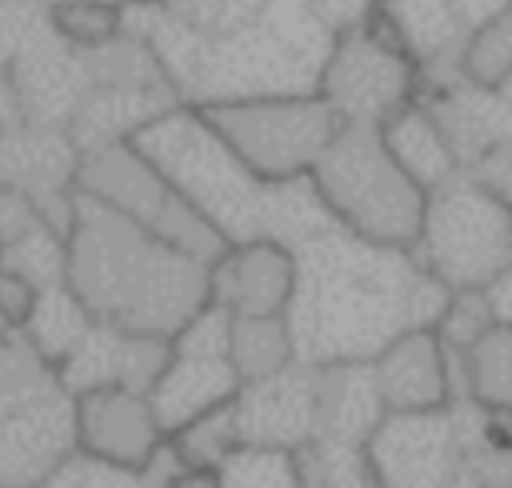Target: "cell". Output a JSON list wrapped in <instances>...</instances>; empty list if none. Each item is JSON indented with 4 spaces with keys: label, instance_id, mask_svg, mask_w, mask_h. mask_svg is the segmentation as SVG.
Here are the masks:
<instances>
[{
    "label": "cell",
    "instance_id": "d4e9b609",
    "mask_svg": "<svg viewBox=\"0 0 512 488\" xmlns=\"http://www.w3.org/2000/svg\"><path fill=\"white\" fill-rule=\"evenodd\" d=\"M456 404L468 400L480 412H512V328L484 332L464 356L452 352Z\"/></svg>",
    "mask_w": 512,
    "mask_h": 488
},
{
    "label": "cell",
    "instance_id": "b9f144b4",
    "mask_svg": "<svg viewBox=\"0 0 512 488\" xmlns=\"http://www.w3.org/2000/svg\"><path fill=\"white\" fill-rule=\"evenodd\" d=\"M484 296H488V308H492V320L500 324V328H512V264L484 288Z\"/></svg>",
    "mask_w": 512,
    "mask_h": 488
},
{
    "label": "cell",
    "instance_id": "d6986e66",
    "mask_svg": "<svg viewBox=\"0 0 512 488\" xmlns=\"http://www.w3.org/2000/svg\"><path fill=\"white\" fill-rule=\"evenodd\" d=\"M372 372H376V388L384 396L388 416L440 412L456 404L452 352L444 348L436 328H412L396 336L372 360Z\"/></svg>",
    "mask_w": 512,
    "mask_h": 488
},
{
    "label": "cell",
    "instance_id": "d6a6232c",
    "mask_svg": "<svg viewBox=\"0 0 512 488\" xmlns=\"http://www.w3.org/2000/svg\"><path fill=\"white\" fill-rule=\"evenodd\" d=\"M48 20L80 52H92V48L108 44L124 28L120 4H108V0H68V4L48 8Z\"/></svg>",
    "mask_w": 512,
    "mask_h": 488
},
{
    "label": "cell",
    "instance_id": "e575fe53",
    "mask_svg": "<svg viewBox=\"0 0 512 488\" xmlns=\"http://www.w3.org/2000/svg\"><path fill=\"white\" fill-rule=\"evenodd\" d=\"M220 488H300V468L288 452L240 448L220 468Z\"/></svg>",
    "mask_w": 512,
    "mask_h": 488
},
{
    "label": "cell",
    "instance_id": "ffe728a7",
    "mask_svg": "<svg viewBox=\"0 0 512 488\" xmlns=\"http://www.w3.org/2000/svg\"><path fill=\"white\" fill-rule=\"evenodd\" d=\"M0 268L40 292L68 280V236L20 192L0 188Z\"/></svg>",
    "mask_w": 512,
    "mask_h": 488
},
{
    "label": "cell",
    "instance_id": "f6af8a7d",
    "mask_svg": "<svg viewBox=\"0 0 512 488\" xmlns=\"http://www.w3.org/2000/svg\"><path fill=\"white\" fill-rule=\"evenodd\" d=\"M44 8H56V4H68V0H40ZM108 4H124V0H108Z\"/></svg>",
    "mask_w": 512,
    "mask_h": 488
},
{
    "label": "cell",
    "instance_id": "5b68a950",
    "mask_svg": "<svg viewBox=\"0 0 512 488\" xmlns=\"http://www.w3.org/2000/svg\"><path fill=\"white\" fill-rule=\"evenodd\" d=\"M336 224L360 240L412 252L424 228L428 192L396 164L380 128L344 124L312 172Z\"/></svg>",
    "mask_w": 512,
    "mask_h": 488
},
{
    "label": "cell",
    "instance_id": "7dc6e473",
    "mask_svg": "<svg viewBox=\"0 0 512 488\" xmlns=\"http://www.w3.org/2000/svg\"><path fill=\"white\" fill-rule=\"evenodd\" d=\"M152 488H156V484H152Z\"/></svg>",
    "mask_w": 512,
    "mask_h": 488
},
{
    "label": "cell",
    "instance_id": "d590c367",
    "mask_svg": "<svg viewBox=\"0 0 512 488\" xmlns=\"http://www.w3.org/2000/svg\"><path fill=\"white\" fill-rule=\"evenodd\" d=\"M40 488H152V476L136 472V468H120L112 460H100V456H88L76 448Z\"/></svg>",
    "mask_w": 512,
    "mask_h": 488
},
{
    "label": "cell",
    "instance_id": "3957f363",
    "mask_svg": "<svg viewBox=\"0 0 512 488\" xmlns=\"http://www.w3.org/2000/svg\"><path fill=\"white\" fill-rule=\"evenodd\" d=\"M336 36L308 4L272 0L268 12L236 36L204 40L196 72L180 92L188 108H220L280 96H320Z\"/></svg>",
    "mask_w": 512,
    "mask_h": 488
},
{
    "label": "cell",
    "instance_id": "ee69618b",
    "mask_svg": "<svg viewBox=\"0 0 512 488\" xmlns=\"http://www.w3.org/2000/svg\"><path fill=\"white\" fill-rule=\"evenodd\" d=\"M12 332H16V328H12V324L4 320V312H0V340H4V336H12Z\"/></svg>",
    "mask_w": 512,
    "mask_h": 488
},
{
    "label": "cell",
    "instance_id": "f546056e",
    "mask_svg": "<svg viewBox=\"0 0 512 488\" xmlns=\"http://www.w3.org/2000/svg\"><path fill=\"white\" fill-rule=\"evenodd\" d=\"M460 76L484 92H500L512 80V4L468 32L460 48Z\"/></svg>",
    "mask_w": 512,
    "mask_h": 488
},
{
    "label": "cell",
    "instance_id": "44dd1931",
    "mask_svg": "<svg viewBox=\"0 0 512 488\" xmlns=\"http://www.w3.org/2000/svg\"><path fill=\"white\" fill-rule=\"evenodd\" d=\"M176 104H180V96L172 88H104V84H92V92L84 96L80 112L68 124V136L80 148V156L112 148V144H132L148 124H156Z\"/></svg>",
    "mask_w": 512,
    "mask_h": 488
},
{
    "label": "cell",
    "instance_id": "4fadbf2b",
    "mask_svg": "<svg viewBox=\"0 0 512 488\" xmlns=\"http://www.w3.org/2000/svg\"><path fill=\"white\" fill-rule=\"evenodd\" d=\"M364 452L380 476V488H464L460 404L440 412L384 416Z\"/></svg>",
    "mask_w": 512,
    "mask_h": 488
},
{
    "label": "cell",
    "instance_id": "ab89813d",
    "mask_svg": "<svg viewBox=\"0 0 512 488\" xmlns=\"http://www.w3.org/2000/svg\"><path fill=\"white\" fill-rule=\"evenodd\" d=\"M468 176H472L480 188H488L496 200H504V204L512 208V132L500 136L496 144H488V148L480 152V160L468 168Z\"/></svg>",
    "mask_w": 512,
    "mask_h": 488
},
{
    "label": "cell",
    "instance_id": "4316f807",
    "mask_svg": "<svg viewBox=\"0 0 512 488\" xmlns=\"http://www.w3.org/2000/svg\"><path fill=\"white\" fill-rule=\"evenodd\" d=\"M92 324H96V316L88 312V304H84V300L68 288V280H64V284L44 288V292L36 296V308H32V316L24 320L20 336L32 344V352H36L48 368H60V364L84 344V336L92 332Z\"/></svg>",
    "mask_w": 512,
    "mask_h": 488
},
{
    "label": "cell",
    "instance_id": "f35d334b",
    "mask_svg": "<svg viewBox=\"0 0 512 488\" xmlns=\"http://www.w3.org/2000/svg\"><path fill=\"white\" fill-rule=\"evenodd\" d=\"M308 8H312V16L340 40V36H348V32L372 28V20L380 16L384 0H308Z\"/></svg>",
    "mask_w": 512,
    "mask_h": 488
},
{
    "label": "cell",
    "instance_id": "74e56055",
    "mask_svg": "<svg viewBox=\"0 0 512 488\" xmlns=\"http://www.w3.org/2000/svg\"><path fill=\"white\" fill-rule=\"evenodd\" d=\"M44 20H48V8L40 0H0V84L8 80L24 40Z\"/></svg>",
    "mask_w": 512,
    "mask_h": 488
},
{
    "label": "cell",
    "instance_id": "83f0119b",
    "mask_svg": "<svg viewBox=\"0 0 512 488\" xmlns=\"http://www.w3.org/2000/svg\"><path fill=\"white\" fill-rule=\"evenodd\" d=\"M228 352L240 384L276 376L288 364H296V344L284 316H232Z\"/></svg>",
    "mask_w": 512,
    "mask_h": 488
},
{
    "label": "cell",
    "instance_id": "f1b7e54d",
    "mask_svg": "<svg viewBox=\"0 0 512 488\" xmlns=\"http://www.w3.org/2000/svg\"><path fill=\"white\" fill-rule=\"evenodd\" d=\"M84 56H88L92 84H104V88H172L164 64L156 60V52L144 40L128 36V32L112 36L108 44H100V48H92Z\"/></svg>",
    "mask_w": 512,
    "mask_h": 488
},
{
    "label": "cell",
    "instance_id": "ba28073f",
    "mask_svg": "<svg viewBox=\"0 0 512 488\" xmlns=\"http://www.w3.org/2000/svg\"><path fill=\"white\" fill-rule=\"evenodd\" d=\"M76 188L204 264H212L228 248L224 236L160 176V168L136 144H112L80 156Z\"/></svg>",
    "mask_w": 512,
    "mask_h": 488
},
{
    "label": "cell",
    "instance_id": "8fae6325",
    "mask_svg": "<svg viewBox=\"0 0 512 488\" xmlns=\"http://www.w3.org/2000/svg\"><path fill=\"white\" fill-rule=\"evenodd\" d=\"M412 92H416L412 56L376 24L340 36L320 80V96L332 104V112L344 124H368V128H384L400 108L412 104Z\"/></svg>",
    "mask_w": 512,
    "mask_h": 488
},
{
    "label": "cell",
    "instance_id": "8992f818",
    "mask_svg": "<svg viewBox=\"0 0 512 488\" xmlns=\"http://www.w3.org/2000/svg\"><path fill=\"white\" fill-rule=\"evenodd\" d=\"M76 452V396L32 344L0 340V488H40Z\"/></svg>",
    "mask_w": 512,
    "mask_h": 488
},
{
    "label": "cell",
    "instance_id": "bcb514c9",
    "mask_svg": "<svg viewBox=\"0 0 512 488\" xmlns=\"http://www.w3.org/2000/svg\"><path fill=\"white\" fill-rule=\"evenodd\" d=\"M280 4H308V0H280Z\"/></svg>",
    "mask_w": 512,
    "mask_h": 488
},
{
    "label": "cell",
    "instance_id": "9a60e30c",
    "mask_svg": "<svg viewBox=\"0 0 512 488\" xmlns=\"http://www.w3.org/2000/svg\"><path fill=\"white\" fill-rule=\"evenodd\" d=\"M236 428L244 448L268 452H304L320 436V388L312 364H288L276 376L252 380L232 400Z\"/></svg>",
    "mask_w": 512,
    "mask_h": 488
},
{
    "label": "cell",
    "instance_id": "603a6c76",
    "mask_svg": "<svg viewBox=\"0 0 512 488\" xmlns=\"http://www.w3.org/2000/svg\"><path fill=\"white\" fill-rule=\"evenodd\" d=\"M388 152L396 156V164L424 188V192H436L444 188L448 180H456L464 168H460V156L448 140V132L440 128V120L432 116V108H420V104H408L400 108L384 128H380Z\"/></svg>",
    "mask_w": 512,
    "mask_h": 488
},
{
    "label": "cell",
    "instance_id": "ac0fdd59",
    "mask_svg": "<svg viewBox=\"0 0 512 488\" xmlns=\"http://www.w3.org/2000/svg\"><path fill=\"white\" fill-rule=\"evenodd\" d=\"M208 288L228 316H284L296 288V256L272 240L228 244L208 264Z\"/></svg>",
    "mask_w": 512,
    "mask_h": 488
},
{
    "label": "cell",
    "instance_id": "2e32d148",
    "mask_svg": "<svg viewBox=\"0 0 512 488\" xmlns=\"http://www.w3.org/2000/svg\"><path fill=\"white\" fill-rule=\"evenodd\" d=\"M168 436L152 412L148 392L104 388L76 396V448L120 468L148 472L164 452Z\"/></svg>",
    "mask_w": 512,
    "mask_h": 488
},
{
    "label": "cell",
    "instance_id": "7c38bea8",
    "mask_svg": "<svg viewBox=\"0 0 512 488\" xmlns=\"http://www.w3.org/2000/svg\"><path fill=\"white\" fill-rule=\"evenodd\" d=\"M88 92H92L88 56L72 48L52 28V20H44L24 40L8 80L0 84V128L16 120L68 128Z\"/></svg>",
    "mask_w": 512,
    "mask_h": 488
},
{
    "label": "cell",
    "instance_id": "836d02e7",
    "mask_svg": "<svg viewBox=\"0 0 512 488\" xmlns=\"http://www.w3.org/2000/svg\"><path fill=\"white\" fill-rule=\"evenodd\" d=\"M196 36L204 40H224L256 24L272 0H164Z\"/></svg>",
    "mask_w": 512,
    "mask_h": 488
},
{
    "label": "cell",
    "instance_id": "4dcf8cb0",
    "mask_svg": "<svg viewBox=\"0 0 512 488\" xmlns=\"http://www.w3.org/2000/svg\"><path fill=\"white\" fill-rule=\"evenodd\" d=\"M300 488H380V476L364 448L316 440L296 452Z\"/></svg>",
    "mask_w": 512,
    "mask_h": 488
},
{
    "label": "cell",
    "instance_id": "8d00e7d4",
    "mask_svg": "<svg viewBox=\"0 0 512 488\" xmlns=\"http://www.w3.org/2000/svg\"><path fill=\"white\" fill-rule=\"evenodd\" d=\"M492 328H496V320H492V308H488L484 288L452 292V300H448V308H444V316H440V324H436L444 348H448V352H460V356H464L484 332H492Z\"/></svg>",
    "mask_w": 512,
    "mask_h": 488
},
{
    "label": "cell",
    "instance_id": "60d3db41",
    "mask_svg": "<svg viewBox=\"0 0 512 488\" xmlns=\"http://www.w3.org/2000/svg\"><path fill=\"white\" fill-rule=\"evenodd\" d=\"M36 296H40V288H36L32 280H24V276H16V272H4V268H0V312H4V320H8L16 332H20V328H24V320L32 316Z\"/></svg>",
    "mask_w": 512,
    "mask_h": 488
},
{
    "label": "cell",
    "instance_id": "277c9868",
    "mask_svg": "<svg viewBox=\"0 0 512 488\" xmlns=\"http://www.w3.org/2000/svg\"><path fill=\"white\" fill-rule=\"evenodd\" d=\"M160 176L224 236V244L264 240V188L216 124L188 104H176L132 140Z\"/></svg>",
    "mask_w": 512,
    "mask_h": 488
},
{
    "label": "cell",
    "instance_id": "7a4b0ae2",
    "mask_svg": "<svg viewBox=\"0 0 512 488\" xmlns=\"http://www.w3.org/2000/svg\"><path fill=\"white\" fill-rule=\"evenodd\" d=\"M68 288L100 324L172 340L208 304V264L164 244L88 192H76Z\"/></svg>",
    "mask_w": 512,
    "mask_h": 488
},
{
    "label": "cell",
    "instance_id": "e0dca14e",
    "mask_svg": "<svg viewBox=\"0 0 512 488\" xmlns=\"http://www.w3.org/2000/svg\"><path fill=\"white\" fill-rule=\"evenodd\" d=\"M172 340L140 336L116 324H92L84 344L56 368L60 384L72 396L84 392H104V388H128V392H152L156 376L168 364Z\"/></svg>",
    "mask_w": 512,
    "mask_h": 488
},
{
    "label": "cell",
    "instance_id": "5bb4252c",
    "mask_svg": "<svg viewBox=\"0 0 512 488\" xmlns=\"http://www.w3.org/2000/svg\"><path fill=\"white\" fill-rule=\"evenodd\" d=\"M76 176L80 148L72 144L68 128H44L28 120L0 128V188L28 196L64 236L72 232L76 216Z\"/></svg>",
    "mask_w": 512,
    "mask_h": 488
},
{
    "label": "cell",
    "instance_id": "1f68e13d",
    "mask_svg": "<svg viewBox=\"0 0 512 488\" xmlns=\"http://www.w3.org/2000/svg\"><path fill=\"white\" fill-rule=\"evenodd\" d=\"M172 452L184 464H204V468H224L244 444H240V428H236V408L224 404L216 412H204L200 420H192L188 428H180L176 436H168Z\"/></svg>",
    "mask_w": 512,
    "mask_h": 488
},
{
    "label": "cell",
    "instance_id": "7bdbcfd3",
    "mask_svg": "<svg viewBox=\"0 0 512 488\" xmlns=\"http://www.w3.org/2000/svg\"><path fill=\"white\" fill-rule=\"evenodd\" d=\"M500 100H504V108H508V116H512V80L500 88Z\"/></svg>",
    "mask_w": 512,
    "mask_h": 488
},
{
    "label": "cell",
    "instance_id": "cb8c5ba5",
    "mask_svg": "<svg viewBox=\"0 0 512 488\" xmlns=\"http://www.w3.org/2000/svg\"><path fill=\"white\" fill-rule=\"evenodd\" d=\"M380 20L412 60L428 64L444 60L448 52H460L468 40V28L452 0H384Z\"/></svg>",
    "mask_w": 512,
    "mask_h": 488
},
{
    "label": "cell",
    "instance_id": "7402d4cb",
    "mask_svg": "<svg viewBox=\"0 0 512 488\" xmlns=\"http://www.w3.org/2000/svg\"><path fill=\"white\" fill-rule=\"evenodd\" d=\"M316 388H320V436L316 440L368 448L372 432L388 416L372 364L316 368Z\"/></svg>",
    "mask_w": 512,
    "mask_h": 488
},
{
    "label": "cell",
    "instance_id": "484cf974",
    "mask_svg": "<svg viewBox=\"0 0 512 488\" xmlns=\"http://www.w3.org/2000/svg\"><path fill=\"white\" fill-rule=\"evenodd\" d=\"M328 228H336V216L324 204L312 176L268 180V188H264V240L296 252L300 244L324 236Z\"/></svg>",
    "mask_w": 512,
    "mask_h": 488
},
{
    "label": "cell",
    "instance_id": "9c48e42d",
    "mask_svg": "<svg viewBox=\"0 0 512 488\" xmlns=\"http://www.w3.org/2000/svg\"><path fill=\"white\" fill-rule=\"evenodd\" d=\"M260 180L312 176L344 120L324 96H280L200 108Z\"/></svg>",
    "mask_w": 512,
    "mask_h": 488
},
{
    "label": "cell",
    "instance_id": "30bf717a",
    "mask_svg": "<svg viewBox=\"0 0 512 488\" xmlns=\"http://www.w3.org/2000/svg\"><path fill=\"white\" fill-rule=\"evenodd\" d=\"M228 340H232V316L216 304H208L188 328L172 336L168 364L148 392L164 436H176L204 412H216L240 396L244 384L232 368Z\"/></svg>",
    "mask_w": 512,
    "mask_h": 488
},
{
    "label": "cell",
    "instance_id": "52a82bcc",
    "mask_svg": "<svg viewBox=\"0 0 512 488\" xmlns=\"http://www.w3.org/2000/svg\"><path fill=\"white\" fill-rule=\"evenodd\" d=\"M412 256L448 288H488L512 264V208L468 172L428 192L424 228Z\"/></svg>",
    "mask_w": 512,
    "mask_h": 488
},
{
    "label": "cell",
    "instance_id": "6da1fadb",
    "mask_svg": "<svg viewBox=\"0 0 512 488\" xmlns=\"http://www.w3.org/2000/svg\"><path fill=\"white\" fill-rule=\"evenodd\" d=\"M296 288L284 312L296 360L312 368L372 364L396 336L436 328L452 292L404 248L328 228L300 244Z\"/></svg>",
    "mask_w": 512,
    "mask_h": 488
}]
</instances>
